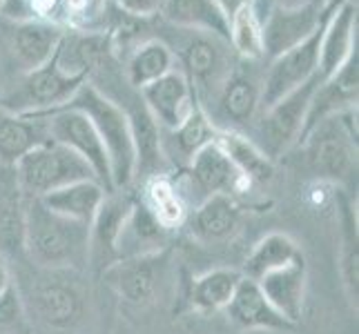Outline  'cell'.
<instances>
[{
	"label": "cell",
	"instance_id": "obj_33",
	"mask_svg": "<svg viewBox=\"0 0 359 334\" xmlns=\"http://www.w3.org/2000/svg\"><path fill=\"white\" fill-rule=\"evenodd\" d=\"M34 303L45 323L54 328L74 326L83 312L81 294L72 286H65V283H58V281L43 283V286L36 288Z\"/></svg>",
	"mask_w": 359,
	"mask_h": 334
},
{
	"label": "cell",
	"instance_id": "obj_27",
	"mask_svg": "<svg viewBox=\"0 0 359 334\" xmlns=\"http://www.w3.org/2000/svg\"><path fill=\"white\" fill-rule=\"evenodd\" d=\"M49 139L45 120L39 116H18L0 107V163L14 165L32 147Z\"/></svg>",
	"mask_w": 359,
	"mask_h": 334
},
{
	"label": "cell",
	"instance_id": "obj_17",
	"mask_svg": "<svg viewBox=\"0 0 359 334\" xmlns=\"http://www.w3.org/2000/svg\"><path fill=\"white\" fill-rule=\"evenodd\" d=\"M65 29L43 20H20L11 22L9 29V52L14 56L20 74L34 71L47 65L54 58Z\"/></svg>",
	"mask_w": 359,
	"mask_h": 334
},
{
	"label": "cell",
	"instance_id": "obj_30",
	"mask_svg": "<svg viewBox=\"0 0 359 334\" xmlns=\"http://www.w3.org/2000/svg\"><path fill=\"white\" fill-rule=\"evenodd\" d=\"M217 143L226 152L234 169L250 185H264L272 181L275 160H270L259 147L241 132H217Z\"/></svg>",
	"mask_w": 359,
	"mask_h": 334
},
{
	"label": "cell",
	"instance_id": "obj_25",
	"mask_svg": "<svg viewBox=\"0 0 359 334\" xmlns=\"http://www.w3.org/2000/svg\"><path fill=\"white\" fill-rule=\"evenodd\" d=\"M215 139H217V130L212 125V120L208 118L201 105H196L192 114L177 130L161 132V150H163L165 160L183 169L201 147L212 143Z\"/></svg>",
	"mask_w": 359,
	"mask_h": 334
},
{
	"label": "cell",
	"instance_id": "obj_21",
	"mask_svg": "<svg viewBox=\"0 0 359 334\" xmlns=\"http://www.w3.org/2000/svg\"><path fill=\"white\" fill-rule=\"evenodd\" d=\"M306 279H308L306 258L302 256L268 272L262 279H257V286L264 292L266 299L275 305V310L281 316H286L292 326H297L304 314Z\"/></svg>",
	"mask_w": 359,
	"mask_h": 334
},
{
	"label": "cell",
	"instance_id": "obj_35",
	"mask_svg": "<svg viewBox=\"0 0 359 334\" xmlns=\"http://www.w3.org/2000/svg\"><path fill=\"white\" fill-rule=\"evenodd\" d=\"M341 212V277L351 301L357 305L359 294V237H357V212L351 201H339Z\"/></svg>",
	"mask_w": 359,
	"mask_h": 334
},
{
	"label": "cell",
	"instance_id": "obj_23",
	"mask_svg": "<svg viewBox=\"0 0 359 334\" xmlns=\"http://www.w3.org/2000/svg\"><path fill=\"white\" fill-rule=\"evenodd\" d=\"M25 207H27V196L20 190L14 165H3L0 169V252L7 256L22 254Z\"/></svg>",
	"mask_w": 359,
	"mask_h": 334
},
{
	"label": "cell",
	"instance_id": "obj_15",
	"mask_svg": "<svg viewBox=\"0 0 359 334\" xmlns=\"http://www.w3.org/2000/svg\"><path fill=\"white\" fill-rule=\"evenodd\" d=\"M357 83H359V54L355 49V52L346 58V63L332 74L330 78L319 81L317 90L313 94L311 107H308L302 139L324 118L335 116L344 109L357 107V90H359Z\"/></svg>",
	"mask_w": 359,
	"mask_h": 334
},
{
	"label": "cell",
	"instance_id": "obj_3",
	"mask_svg": "<svg viewBox=\"0 0 359 334\" xmlns=\"http://www.w3.org/2000/svg\"><path fill=\"white\" fill-rule=\"evenodd\" d=\"M63 107L79 109L92 120L109 156L114 190H128L136 174V152L126 111L112 98H107L101 90L94 88L90 81H85Z\"/></svg>",
	"mask_w": 359,
	"mask_h": 334
},
{
	"label": "cell",
	"instance_id": "obj_7",
	"mask_svg": "<svg viewBox=\"0 0 359 334\" xmlns=\"http://www.w3.org/2000/svg\"><path fill=\"white\" fill-rule=\"evenodd\" d=\"M262 83L264 74L257 71L252 60H241L234 65L212 101L203 107L217 132L245 134L252 127L262 111Z\"/></svg>",
	"mask_w": 359,
	"mask_h": 334
},
{
	"label": "cell",
	"instance_id": "obj_28",
	"mask_svg": "<svg viewBox=\"0 0 359 334\" xmlns=\"http://www.w3.org/2000/svg\"><path fill=\"white\" fill-rule=\"evenodd\" d=\"M175 67H177V58L170 52V47L161 39H156V36H150V39L139 43L128 54L123 78L128 81L130 88L143 90L145 85L154 83L156 78H161L163 74H168Z\"/></svg>",
	"mask_w": 359,
	"mask_h": 334
},
{
	"label": "cell",
	"instance_id": "obj_40",
	"mask_svg": "<svg viewBox=\"0 0 359 334\" xmlns=\"http://www.w3.org/2000/svg\"><path fill=\"white\" fill-rule=\"evenodd\" d=\"M0 169H3V163H0Z\"/></svg>",
	"mask_w": 359,
	"mask_h": 334
},
{
	"label": "cell",
	"instance_id": "obj_29",
	"mask_svg": "<svg viewBox=\"0 0 359 334\" xmlns=\"http://www.w3.org/2000/svg\"><path fill=\"white\" fill-rule=\"evenodd\" d=\"M141 203L150 209L152 216L163 225V230L175 232L185 225L190 207L181 196L177 183L165 174H156L143 181Z\"/></svg>",
	"mask_w": 359,
	"mask_h": 334
},
{
	"label": "cell",
	"instance_id": "obj_11",
	"mask_svg": "<svg viewBox=\"0 0 359 334\" xmlns=\"http://www.w3.org/2000/svg\"><path fill=\"white\" fill-rule=\"evenodd\" d=\"M39 118L45 120L47 136L52 141L65 145L76 156H81L85 163L92 167L98 183L103 185L107 192H114L112 185V167H109V156L96 134L92 120L83 114V111L74 107H58L47 114H39Z\"/></svg>",
	"mask_w": 359,
	"mask_h": 334
},
{
	"label": "cell",
	"instance_id": "obj_26",
	"mask_svg": "<svg viewBox=\"0 0 359 334\" xmlns=\"http://www.w3.org/2000/svg\"><path fill=\"white\" fill-rule=\"evenodd\" d=\"M105 194L107 190L96 179H85V181L69 183L65 188L49 192L41 196L39 201L58 216H65L69 221L90 225L105 199Z\"/></svg>",
	"mask_w": 359,
	"mask_h": 334
},
{
	"label": "cell",
	"instance_id": "obj_24",
	"mask_svg": "<svg viewBox=\"0 0 359 334\" xmlns=\"http://www.w3.org/2000/svg\"><path fill=\"white\" fill-rule=\"evenodd\" d=\"M158 16L175 27L208 32L230 43V18L217 0H163Z\"/></svg>",
	"mask_w": 359,
	"mask_h": 334
},
{
	"label": "cell",
	"instance_id": "obj_6",
	"mask_svg": "<svg viewBox=\"0 0 359 334\" xmlns=\"http://www.w3.org/2000/svg\"><path fill=\"white\" fill-rule=\"evenodd\" d=\"M14 172L27 199H41V196L65 188L69 183L96 179L92 167L81 156L52 139L22 154L14 163Z\"/></svg>",
	"mask_w": 359,
	"mask_h": 334
},
{
	"label": "cell",
	"instance_id": "obj_36",
	"mask_svg": "<svg viewBox=\"0 0 359 334\" xmlns=\"http://www.w3.org/2000/svg\"><path fill=\"white\" fill-rule=\"evenodd\" d=\"M114 7H118L121 11H126L130 16H136V18H152V16H158L161 11V5H163V0H109Z\"/></svg>",
	"mask_w": 359,
	"mask_h": 334
},
{
	"label": "cell",
	"instance_id": "obj_19",
	"mask_svg": "<svg viewBox=\"0 0 359 334\" xmlns=\"http://www.w3.org/2000/svg\"><path fill=\"white\" fill-rule=\"evenodd\" d=\"M190 234L201 243H224L241 225V207L230 194H212L192 207L185 218Z\"/></svg>",
	"mask_w": 359,
	"mask_h": 334
},
{
	"label": "cell",
	"instance_id": "obj_8",
	"mask_svg": "<svg viewBox=\"0 0 359 334\" xmlns=\"http://www.w3.org/2000/svg\"><path fill=\"white\" fill-rule=\"evenodd\" d=\"M88 81V76H72L52 58L47 65L20 74L18 83L0 96V107L18 116H39L69 103V98Z\"/></svg>",
	"mask_w": 359,
	"mask_h": 334
},
{
	"label": "cell",
	"instance_id": "obj_13",
	"mask_svg": "<svg viewBox=\"0 0 359 334\" xmlns=\"http://www.w3.org/2000/svg\"><path fill=\"white\" fill-rule=\"evenodd\" d=\"M139 94L161 132L177 130L199 105L188 76L179 67L170 69L154 83L145 85L143 90H139Z\"/></svg>",
	"mask_w": 359,
	"mask_h": 334
},
{
	"label": "cell",
	"instance_id": "obj_4",
	"mask_svg": "<svg viewBox=\"0 0 359 334\" xmlns=\"http://www.w3.org/2000/svg\"><path fill=\"white\" fill-rule=\"evenodd\" d=\"M299 145H304L306 163L317 179L351 181L357 174V107L317 123Z\"/></svg>",
	"mask_w": 359,
	"mask_h": 334
},
{
	"label": "cell",
	"instance_id": "obj_39",
	"mask_svg": "<svg viewBox=\"0 0 359 334\" xmlns=\"http://www.w3.org/2000/svg\"><path fill=\"white\" fill-rule=\"evenodd\" d=\"M11 290V274H9V267L0 261V296H5Z\"/></svg>",
	"mask_w": 359,
	"mask_h": 334
},
{
	"label": "cell",
	"instance_id": "obj_14",
	"mask_svg": "<svg viewBox=\"0 0 359 334\" xmlns=\"http://www.w3.org/2000/svg\"><path fill=\"white\" fill-rule=\"evenodd\" d=\"M326 14V5L313 3L299 9H272L262 20L264 60L277 58L311 36Z\"/></svg>",
	"mask_w": 359,
	"mask_h": 334
},
{
	"label": "cell",
	"instance_id": "obj_12",
	"mask_svg": "<svg viewBox=\"0 0 359 334\" xmlns=\"http://www.w3.org/2000/svg\"><path fill=\"white\" fill-rule=\"evenodd\" d=\"M170 272V247L152 254L123 258L103 270V279L123 301L147 305L156 299Z\"/></svg>",
	"mask_w": 359,
	"mask_h": 334
},
{
	"label": "cell",
	"instance_id": "obj_37",
	"mask_svg": "<svg viewBox=\"0 0 359 334\" xmlns=\"http://www.w3.org/2000/svg\"><path fill=\"white\" fill-rule=\"evenodd\" d=\"M313 3H321V0H250L259 25H262V20L270 14L272 9H299V7L313 5Z\"/></svg>",
	"mask_w": 359,
	"mask_h": 334
},
{
	"label": "cell",
	"instance_id": "obj_9",
	"mask_svg": "<svg viewBox=\"0 0 359 334\" xmlns=\"http://www.w3.org/2000/svg\"><path fill=\"white\" fill-rule=\"evenodd\" d=\"M179 174L181 179L175 183L188 207L199 205L203 199L212 194L237 196L250 188V183L241 179V174L234 169L226 152L219 147L217 139L201 147Z\"/></svg>",
	"mask_w": 359,
	"mask_h": 334
},
{
	"label": "cell",
	"instance_id": "obj_5",
	"mask_svg": "<svg viewBox=\"0 0 359 334\" xmlns=\"http://www.w3.org/2000/svg\"><path fill=\"white\" fill-rule=\"evenodd\" d=\"M319 81L321 78L317 74V76L299 85L294 92L283 96L275 105L259 111L252 127L245 132L248 139H250L270 160H277L279 156L286 154L290 147L299 145L308 107H311L313 94L317 90Z\"/></svg>",
	"mask_w": 359,
	"mask_h": 334
},
{
	"label": "cell",
	"instance_id": "obj_20",
	"mask_svg": "<svg viewBox=\"0 0 359 334\" xmlns=\"http://www.w3.org/2000/svg\"><path fill=\"white\" fill-rule=\"evenodd\" d=\"M226 316L232 326L241 330H270V332H283L292 330L294 326L286 316H281L275 305H272L264 292L259 290L257 281L241 279V283L234 290L230 303L226 305Z\"/></svg>",
	"mask_w": 359,
	"mask_h": 334
},
{
	"label": "cell",
	"instance_id": "obj_32",
	"mask_svg": "<svg viewBox=\"0 0 359 334\" xmlns=\"http://www.w3.org/2000/svg\"><path fill=\"white\" fill-rule=\"evenodd\" d=\"M302 256H304V252L294 239H290L288 234H283V232H270L252 247V252L245 256L241 274L245 279L257 281L264 274H268V272L286 265V263L294 261V258H302Z\"/></svg>",
	"mask_w": 359,
	"mask_h": 334
},
{
	"label": "cell",
	"instance_id": "obj_16",
	"mask_svg": "<svg viewBox=\"0 0 359 334\" xmlns=\"http://www.w3.org/2000/svg\"><path fill=\"white\" fill-rule=\"evenodd\" d=\"M132 203L134 196L126 190L107 192L90 223V263L101 272L116 263V241Z\"/></svg>",
	"mask_w": 359,
	"mask_h": 334
},
{
	"label": "cell",
	"instance_id": "obj_18",
	"mask_svg": "<svg viewBox=\"0 0 359 334\" xmlns=\"http://www.w3.org/2000/svg\"><path fill=\"white\" fill-rule=\"evenodd\" d=\"M357 49V5L339 0L326 18L319 45V78L326 81L335 74Z\"/></svg>",
	"mask_w": 359,
	"mask_h": 334
},
{
	"label": "cell",
	"instance_id": "obj_38",
	"mask_svg": "<svg viewBox=\"0 0 359 334\" xmlns=\"http://www.w3.org/2000/svg\"><path fill=\"white\" fill-rule=\"evenodd\" d=\"M29 3L32 0H0V16L9 22L29 20Z\"/></svg>",
	"mask_w": 359,
	"mask_h": 334
},
{
	"label": "cell",
	"instance_id": "obj_10",
	"mask_svg": "<svg viewBox=\"0 0 359 334\" xmlns=\"http://www.w3.org/2000/svg\"><path fill=\"white\" fill-rule=\"evenodd\" d=\"M339 0H330L326 5V14L319 27L308 36L304 43L288 49L286 54L268 60V67L264 71V83H262V111L270 105L281 101L283 96L294 92L299 85L311 81L319 74V45H321V34H324L326 18L330 11L335 9Z\"/></svg>",
	"mask_w": 359,
	"mask_h": 334
},
{
	"label": "cell",
	"instance_id": "obj_2",
	"mask_svg": "<svg viewBox=\"0 0 359 334\" xmlns=\"http://www.w3.org/2000/svg\"><path fill=\"white\" fill-rule=\"evenodd\" d=\"M158 25L170 34H158L156 39L170 47V52L177 58V67L192 85L196 103L205 107L237 65V56H234L230 43L208 32L175 27L163 20Z\"/></svg>",
	"mask_w": 359,
	"mask_h": 334
},
{
	"label": "cell",
	"instance_id": "obj_31",
	"mask_svg": "<svg viewBox=\"0 0 359 334\" xmlns=\"http://www.w3.org/2000/svg\"><path fill=\"white\" fill-rule=\"evenodd\" d=\"M241 279V270L234 267H212L203 272L190 286V305L201 314L224 312Z\"/></svg>",
	"mask_w": 359,
	"mask_h": 334
},
{
	"label": "cell",
	"instance_id": "obj_22",
	"mask_svg": "<svg viewBox=\"0 0 359 334\" xmlns=\"http://www.w3.org/2000/svg\"><path fill=\"white\" fill-rule=\"evenodd\" d=\"M168 230L152 216L141 199H134L116 241V261L152 254L168 247Z\"/></svg>",
	"mask_w": 359,
	"mask_h": 334
},
{
	"label": "cell",
	"instance_id": "obj_34",
	"mask_svg": "<svg viewBox=\"0 0 359 334\" xmlns=\"http://www.w3.org/2000/svg\"><path fill=\"white\" fill-rule=\"evenodd\" d=\"M230 47L237 58L262 63L264 45H262V25H259L252 5H241L230 16Z\"/></svg>",
	"mask_w": 359,
	"mask_h": 334
},
{
	"label": "cell",
	"instance_id": "obj_1",
	"mask_svg": "<svg viewBox=\"0 0 359 334\" xmlns=\"http://www.w3.org/2000/svg\"><path fill=\"white\" fill-rule=\"evenodd\" d=\"M22 252L45 270H81L90 263V225L54 214L39 199H27Z\"/></svg>",
	"mask_w": 359,
	"mask_h": 334
}]
</instances>
